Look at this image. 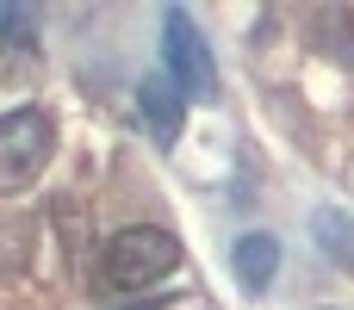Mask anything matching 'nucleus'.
<instances>
[{
	"instance_id": "1",
	"label": "nucleus",
	"mask_w": 354,
	"mask_h": 310,
	"mask_svg": "<svg viewBox=\"0 0 354 310\" xmlns=\"http://www.w3.org/2000/svg\"><path fill=\"white\" fill-rule=\"evenodd\" d=\"M180 267V242L156 224H124L112 242H106V280L124 286V292H143L156 280H168Z\"/></svg>"
},
{
	"instance_id": "2",
	"label": "nucleus",
	"mask_w": 354,
	"mask_h": 310,
	"mask_svg": "<svg viewBox=\"0 0 354 310\" xmlns=\"http://www.w3.org/2000/svg\"><path fill=\"white\" fill-rule=\"evenodd\" d=\"M50 149H56V124H50L37 106H12V112H0V199L25 193V186L44 174Z\"/></svg>"
},
{
	"instance_id": "3",
	"label": "nucleus",
	"mask_w": 354,
	"mask_h": 310,
	"mask_svg": "<svg viewBox=\"0 0 354 310\" xmlns=\"http://www.w3.org/2000/svg\"><path fill=\"white\" fill-rule=\"evenodd\" d=\"M162 56H168V81H174L187 99H218V62H212L199 25H193L180 6L162 12Z\"/></svg>"
},
{
	"instance_id": "4",
	"label": "nucleus",
	"mask_w": 354,
	"mask_h": 310,
	"mask_svg": "<svg viewBox=\"0 0 354 310\" xmlns=\"http://www.w3.org/2000/svg\"><path fill=\"white\" fill-rule=\"evenodd\" d=\"M137 118H143V130L156 137V149H174L180 118H187V93H180L168 75H143V87H137Z\"/></svg>"
},
{
	"instance_id": "5",
	"label": "nucleus",
	"mask_w": 354,
	"mask_h": 310,
	"mask_svg": "<svg viewBox=\"0 0 354 310\" xmlns=\"http://www.w3.org/2000/svg\"><path fill=\"white\" fill-rule=\"evenodd\" d=\"M230 267H236V280L249 286V292H268V280H274V267H280V242L274 236H243L236 249H230Z\"/></svg>"
},
{
	"instance_id": "6",
	"label": "nucleus",
	"mask_w": 354,
	"mask_h": 310,
	"mask_svg": "<svg viewBox=\"0 0 354 310\" xmlns=\"http://www.w3.org/2000/svg\"><path fill=\"white\" fill-rule=\"evenodd\" d=\"M317 242H324V255H336V261L354 267V217H342V211H317Z\"/></svg>"
}]
</instances>
